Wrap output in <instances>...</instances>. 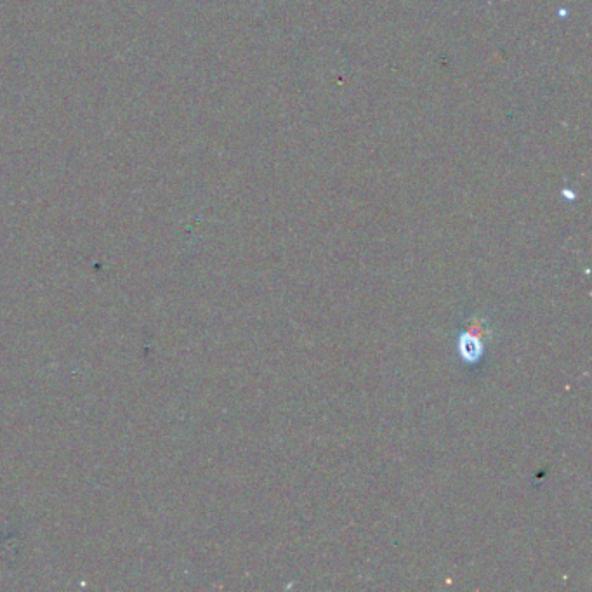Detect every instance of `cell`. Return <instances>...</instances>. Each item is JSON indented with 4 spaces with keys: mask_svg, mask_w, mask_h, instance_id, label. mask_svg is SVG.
<instances>
[{
    "mask_svg": "<svg viewBox=\"0 0 592 592\" xmlns=\"http://www.w3.org/2000/svg\"><path fill=\"white\" fill-rule=\"evenodd\" d=\"M459 351H461L462 360L469 365L480 362L481 355H483V344L480 343V337L474 336L468 330L459 339Z\"/></svg>",
    "mask_w": 592,
    "mask_h": 592,
    "instance_id": "1",
    "label": "cell"
}]
</instances>
